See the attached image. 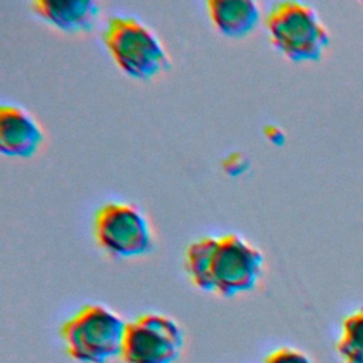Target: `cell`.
I'll list each match as a JSON object with an SVG mask.
<instances>
[{
    "mask_svg": "<svg viewBox=\"0 0 363 363\" xmlns=\"http://www.w3.org/2000/svg\"><path fill=\"white\" fill-rule=\"evenodd\" d=\"M265 26L274 47L295 62L318 61L329 45L326 27L306 3H275L267 14Z\"/></svg>",
    "mask_w": 363,
    "mask_h": 363,
    "instance_id": "cell-4",
    "label": "cell"
},
{
    "mask_svg": "<svg viewBox=\"0 0 363 363\" xmlns=\"http://www.w3.org/2000/svg\"><path fill=\"white\" fill-rule=\"evenodd\" d=\"M336 349L343 363H363V308L345 318Z\"/></svg>",
    "mask_w": 363,
    "mask_h": 363,
    "instance_id": "cell-10",
    "label": "cell"
},
{
    "mask_svg": "<svg viewBox=\"0 0 363 363\" xmlns=\"http://www.w3.org/2000/svg\"><path fill=\"white\" fill-rule=\"evenodd\" d=\"M44 140L38 121L17 105L0 106V152L10 157H31Z\"/></svg>",
    "mask_w": 363,
    "mask_h": 363,
    "instance_id": "cell-7",
    "label": "cell"
},
{
    "mask_svg": "<svg viewBox=\"0 0 363 363\" xmlns=\"http://www.w3.org/2000/svg\"><path fill=\"white\" fill-rule=\"evenodd\" d=\"M31 7L44 21L65 33L89 31L99 16V4L94 0H35Z\"/></svg>",
    "mask_w": 363,
    "mask_h": 363,
    "instance_id": "cell-8",
    "label": "cell"
},
{
    "mask_svg": "<svg viewBox=\"0 0 363 363\" xmlns=\"http://www.w3.org/2000/svg\"><path fill=\"white\" fill-rule=\"evenodd\" d=\"M98 245L115 258H133L152 251L153 234L145 214L129 203H106L95 213Z\"/></svg>",
    "mask_w": 363,
    "mask_h": 363,
    "instance_id": "cell-5",
    "label": "cell"
},
{
    "mask_svg": "<svg viewBox=\"0 0 363 363\" xmlns=\"http://www.w3.org/2000/svg\"><path fill=\"white\" fill-rule=\"evenodd\" d=\"M128 322L111 308L91 303L61 326L67 353L79 363H105L121 356Z\"/></svg>",
    "mask_w": 363,
    "mask_h": 363,
    "instance_id": "cell-2",
    "label": "cell"
},
{
    "mask_svg": "<svg viewBox=\"0 0 363 363\" xmlns=\"http://www.w3.org/2000/svg\"><path fill=\"white\" fill-rule=\"evenodd\" d=\"M102 38L116 65L130 78L147 81L170 68V58L160 38L135 17L109 18Z\"/></svg>",
    "mask_w": 363,
    "mask_h": 363,
    "instance_id": "cell-3",
    "label": "cell"
},
{
    "mask_svg": "<svg viewBox=\"0 0 363 363\" xmlns=\"http://www.w3.org/2000/svg\"><path fill=\"white\" fill-rule=\"evenodd\" d=\"M264 363H312V360L301 350L294 347H279L271 352Z\"/></svg>",
    "mask_w": 363,
    "mask_h": 363,
    "instance_id": "cell-11",
    "label": "cell"
},
{
    "mask_svg": "<svg viewBox=\"0 0 363 363\" xmlns=\"http://www.w3.org/2000/svg\"><path fill=\"white\" fill-rule=\"evenodd\" d=\"M180 325L163 313H145L128 322L121 360L123 363H174L183 349Z\"/></svg>",
    "mask_w": 363,
    "mask_h": 363,
    "instance_id": "cell-6",
    "label": "cell"
},
{
    "mask_svg": "<svg viewBox=\"0 0 363 363\" xmlns=\"http://www.w3.org/2000/svg\"><path fill=\"white\" fill-rule=\"evenodd\" d=\"M207 10L214 27L230 38L247 37L261 20L259 4L254 0H208Z\"/></svg>",
    "mask_w": 363,
    "mask_h": 363,
    "instance_id": "cell-9",
    "label": "cell"
},
{
    "mask_svg": "<svg viewBox=\"0 0 363 363\" xmlns=\"http://www.w3.org/2000/svg\"><path fill=\"white\" fill-rule=\"evenodd\" d=\"M184 267L191 284L200 291L233 298L257 286L264 255L238 234L208 235L187 247Z\"/></svg>",
    "mask_w": 363,
    "mask_h": 363,
    "instance_id": "cell-1",
    "label": "cell"
}]
</instances>
